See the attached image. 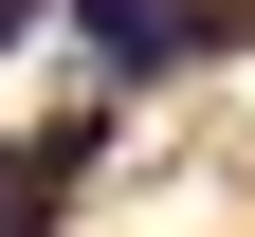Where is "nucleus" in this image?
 <instances>
[{"label":"nucleus","mask_w":255,"mask_h":237,"mask_svg":"<svg viewBox=\"0 0 255 237\" xmlns=\"http://www.w3.org/2000/svg\"><path fill=\"white\" fill-rule=\"evenodd\" d=\"M91 37V91H164L182 55H237V0H55Z\"/></svg>","instance_id":"nucleus-1"},{"label":"nucleus","mask_w":255,"mask_h":237,"mask_svg":"<svg viewBox=\"0 0 255 237\" xmlns=\"http://www.w3.org/2000/svg\"><path fill=\"white\" fill-rule=\"evenodd\" d=\"M110 110H128V91L55 110L37 146H0V237H55V219H73V183H91V146H110Z\"/></svg>","instance_id":"nucleus-2"},{"label":"nucleus","mask_w":255,"mask_h":237,"mask_svg":"<svg viewBox=\"0 0 255 237\" xmlns=\"http://www.w3.org/2000/svg\"><path fill=\"white\" fill-rule=\"evenodd\" d=\"M37 18H55V0H0V55H18V37H37Z\"/></svg>","instance_id":"nucleus-3"}]
</instances>
